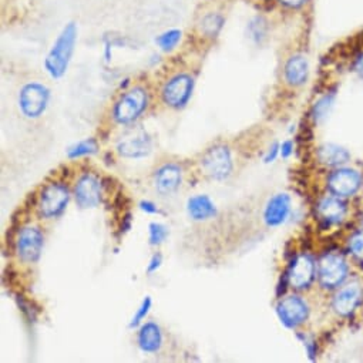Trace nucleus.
<instances>
[{"label": "nucleus", "instance_id": "nucleus-1", "mask_svg": "<svg viewBox=\"0 0 363 363\" xmlns=\"http://www.w3.org/2000/svg\"><path fill=\"white\" fill-rule=\"evenodd\" d=\"M151 93L144 84L124 89L111 106V120L118 125L134 124L150 107Z\"/></svg>", "mask_w": 363, "mask_h": 363}, {"label": "nucleus", "instance_id": "nucleus-2", "mask_svg": "<svg viewBox=\"0 0 363 363\" xmlns=\"http://www.w3.org/2000/svg\"><path fill=\"white\" fill-rule=\"evenodd\" d=\"M77 35L79 30L76 23L70 22L62 29L60 35L55 40L52 49L45 59V70L52 79L59 80L66 74L74 55Z\"/></svg>", "mask_w": 363, "mask_h": 363}, {"label": "nucleus", "instance_id": "nucleus-3", "mask_svg": "<svg viewBox=\"0 0 363 363\" xmlns=\"http://www.w3.org/2000/svg\"><path fill=\"white\" fill-rule=\"evenodd\" d=\"M350 264L347 255L329 250L323 252L316 261V281L325 292H335L349 281Z\"/></svg>", "mask_w": 363, "mask_h": 363}, {"label": "nucleus", "instance_id": "nucleus-4", "mask_svg": "<svg viewBox=\"0 0 363 363\" xmlns=\"http://www.w3.org/2000/svg\"><path fill=\"white\" fill-rule=\"evenodd\" d=\"M196 79L189 72H177L162 83L160 89L161 101L172 110H183L191 100Z\"/></svg>", "mask_w": 363, "mask_h": 363}, {"label": "nucleus", "instance_id": "nucleus-5", "mask_svg": "<svg viewBox=\"0 0 363 363\" xmlns=\"http://www.w3.org/2000/svg\"><path fill=\"white\" fill-rule=\"evenodd\" d=\"M325 187L328 194L343 200L353 199L363 190V172L359 168L347 164L332 168V171L326 175Z\"/></svg>", "mask_w": 363, "mask_h": 363}, {"label": "nucleus", "instance_id": "nucleus-6", "mask_svg": "<svg viewBox=\"0 0 363 363\" xmlns=\"http://www.w3.org/2000/svg\"><path fill=\"white\" fill-rule=\"evenodd\" d=\"M200 167L206 177L213 181H225L234 171V160L231 148L224 143H217L208 147L201 158Z\"/></svg>", "mask_w": 363, "mask_h": 363}, {"label": "nucleus", "instance_id": "nucleus-7", "mask_svg": "<svg viewBox=\"0 0 363 363\" xmlns=\"http://www.w3.org/2000/svg\"><path fill=\"white\" fill-rule=\"evenodd\" d=\"M50 89L40 82H28L21 87L18 104L21 113L29 120L40 118L50 103Z\"/></svg>", "mask_w": 363, "mask_h": 363}, {"label": "nucleus", "instance_id": "nucleus-8", "mask_svg": "<svg viewBox=\"0 0 363 363\" xmlns=\"http://www.w3.org/2000/svg\"><path fill=\"white\" fill-rule=\"evenodd\" d=\"M363 305V282L350 279L335 291L330 308L340 319H352Z\"/></svg>", "mask_w": 363, "mask_h": 363}, {"label": "nucleus", "instance_id": "nucleus-9", "mask_svg": "<svg viewBox=\"0 0 363 363\" xmlns=\"http://www.w3.org/2000/svg\"><path fill=\"white\" fill-rule=\"evenodd\" d=\"M70 197V190L66 184L57 183V181L46 184L38 199L36 207L39 216L45 220H53L60 217L66 211Z\"/></svg>", "mask_w": 363, "mask_h": 363}, {"label": "nucleus", "instance_id": "nucleus-10", "mask_svg": "<svg viewBox=\"0 0 363 363\" xmlns=\"http://www.w3.org/2000/svg\"><path fill=\"white\" fill-rule=\"evenodd\" d=\"M279 322L291 330H296L305 325L311 316V306L305 298L296 294L284 295L275 306Z\"/></svg>", "mask_w": 363, "mask_h": 363}, {"label": "nucleus", "instance_id": "nucleus-11", "mask_svg": "<svg viewBox=\"0 0 363 363\" xmlns=\"http://www.w3.org/2000/svg\"><path fill=\"white\" fill-rule=\"evenodd\" d=\"M347 200L328 194L322 196L315 204V218L322 230H330L340 227L349 217Z\"/></svg>", "mask_w": 363, "mask_h": 363}, {"label": "nucleus", "instance_id": "nucleus-12", "mask_svg": "<svg viewBox=\"0 0 363 363\" xmlns=\"http://www.w3.org/2000/svg\"><path fill=\"white\" fill-rule=\"evenodd\" d=\"M285 274L294 291H308L316 281V259L309 252L296 254L289 261Z\"/></svg>", "mask_w": 363, "mask_h": 363}, {"label": "nucleus", "instance_id": "nucleus-13", "mask_svg": "<svg viewBox=\"0 0 363 363\" xmlns=\"http://www.w3.org/2000/svg\"><path fill=\"white\" fill-rule=\"evenodd\" d=\"M116 151L120 157L127 160L145 158L152 151V138L147 130L133 127L118 138L116 143Z\"/></svg>", "mask_w": 363, "mask_h": 363}, {"label": "nucleus", "instance_id": "nucleus-14", "mask_svg": "<svg viewBox=\"0 0 363 363\" xmlns=\"http://www.w3.org/2000/svg\"><path fill=\"white\" fill-rule=\"evenodd\" d=\"M45 248V235L39 227L26 225L21 228L15 241L18 258L25 264H36Z\"/></svg>", "mask_w": 363, "mask_h": 363}, {"label": "nucleus", "instance_id": "nucleus-15", "mask_svg": "<svg viewBox=\"0 0 363 363\" xmlns=\"http://www.w3.org/2000/svg\"><path fill=\"white\" fill-rule=\"evenodd\" d=\"M73 196L76 204L83 210L99 207L103 200L101 181L91 172L82 174L74 184Z\"/></svg>", "mask_w": 363, "mask_h": 363}, {"label": "nucleus", "instance_id": "nucleus-16", "mask_svg": "<svg viewBox=\"0 0 363 363\" xmlns=\"http://www.w3.org/2000/svg\"><path fill=\"white\" fill-rule=\"evenodd\" d=\"M183 167L177 162H165L160 165L152 175V184L158 194L171 196L183 184Z\"/></svg>", "mask_w": 363, "mask_h": 363}, {"label": "nucleus", "instance_id": "nucleus-17", "mask_svg": "<svg viewBox=\"0 0 363 363\" xmlns=\"http://www.w3.org/2000/svg\"><path fill=\"white\" fill-rule=\"evenodd\" d=\"M292 213V199L288 193H278L272 196L264 208V223L269 228H277L285 224Z\"/></svg>", "mask_w": 363, "mask_h": 363}, {"label": "nucleus", "instance_id": "nucleus-18", "mask_svg": "<svg viewBox=\"0 0 363 363\" xmlns=\"http://www.w3.org/2000/svg\"><path fill=\"white\" fill-rule=\"evenodd\" d=\"M282 77L291 89L302 87L309 77V60L302 53L291 55L282 69Z\"/></svg>", "mask_w": 363, "mask_h": 363}, {"label": "nucleus", "instance_id": "nucleus-19", "mask_svg": "<svg viewBox=\"0 0 363 363\" xmlns=\"http://www.w3.org/2000/svg\"><path fill=\"white\" fill-rule=\"evenodd\" d=\"M316 161L326 168H337L346 165L352 160L350 151L335 143H325L315 150Z\"/></svg>", "mask_w": 363, "mask_h": 363}, {"label": "nucleus", "instance_id": "nucleus-20", "mask_svg": "<svg viewBox=\"0 0 363 363\" xmlns=\"http://www.w3.org/2000/svg\"><path fill=\"white\" fill-rule=\"evenodd\" d=\"M164 342L162 330L158 323L152 320H147L141 323L137 332V345L141 352L144 353H157L160 352Z\"/></svg>", "mask_w": 363, "mask_h": 363}, {"label": "nucleus", "instance_id": "nucleus-21", "mask_svg": "<svg viewBox=\"0 0 363 363\" xmlns=\"http://www.w3.org/2000/svg\"><path fill=\"white\" fill-rule=\"evenodd\" d=\"M187 214L193 221L203 223V221H208V220L217 217L218 210H217V206L214 204V201L208 196L199 194V196L189 199Z\"/></svg>", "mask_w": 363, "mask_h": 363}, {"label": "nucleus", "instance_id": "nucleus-22", "mask_svg": "<svg viewBox=\"0 0 363 363\" xmlns=\"http://www.w3.org/2000/svg\"><path fill=\"white\" fill-rule=\"evenodd\" d=\"M335 100H336L335 89L326 91L318 100H315V103L312 104L311 111H309V118L313 125L322 124L329 117V114L335 106Z\"/></svg>", "mask_w": 363, "mask_h": 363}, {"label": "nucleus", "instance_id": "nucleus-23", "mask_svg": "<svg viewBox=\"0 0 363 363\" xmlns=\"http://www.w3.org/2000/svg\"><path fill=\"white\" fill-rule=\"evenodd\" d=\"M225 23L224 16L220 12H207L197 22V30L204 39H216L218 38L223 26Z\"/></svg>", "mask_w": 363, "mask_h": 363}, {"label": "nucleus", "instance_id": "nucleus-24", "mask_svg": "<svg viewBox=\"0 0 363 363\" xmlns=\"http://www.w3.org/2000/svg\"><path fill=\"white\" fill-rule=\"evenodd\" d=\"M345 254L350 257L352 262L363 268V230L360 227L349 234L345 245Z\"/></svg>", "mask_w": 363, "mask_h": 363}, {"label": "nucleus", "instance_id": "nucleus-25", "mask_svg": "<svg viewBox=\"0 0 363 363\" xmlns=\"http://www.w3.org/2000/svg\"><path fill=\"white\" fill-rule=\"evenodd\" d=\"M99 152V143L96 138H86L82 140L76 144H73L72 147L67 148L66 155L69 160H77V158H83V157H90Z\"/></svg>", "mask_w": 363, "mask_h": 363}, {"label": "nucleus", "instance_id": "nucleus-26", "mask_svg": "<svg viewBox=\"0 0 363 363\" xmlns=\"http://www.w3.org/2000/svg\"><path fill=\"white\" fill-rule=\"evenodd\" d=\"M181 38H183V32L178 30V29H171V30H167L164 33H161L157 39H155V45L165 53L168 52H172L177 45L179 43Z\"/></svg>", "mask_w": 363, "mask_h": 363}, {"label": "nucleus", "instance_id": "nucleus-27", "mask_svg": "<svg viewBox=\"0 0 363 363\" xmlns=\"http://www.w3.org/2000/svg\"><path fill=\"white\" fill-rule=\"evenodd\" d=\"M169 235L168 228L161 223H151L148 225V244L151 247L161 245Z\"/></svg>", "mask_w": 363, "mask_h": 363}, {"label": "nucleus", "instance_id": "nucleus-28", "mask_svg": "<svg viewBox=\"0 0 363 363\" xmlns=\"http://www.w3.org/2000/svg\"><path fill=\"white\" fill-rule=\"evenodd\" d=\"M152 306V299L151 296H144V299L141 301L138 309L135 311V313L133 315L130 323H128V328L130 329H135V328H140L141 323H144L147 315L150 313V309Z\"/></svg>", "mask_w": 363, "mask_h": 363}, {"label": "nucleus", "instance_id": "nucleus-29", "mask_svg": "<svg viewBox=\"0 0 363 363\" xmlns=\"http://www.w3.org/2000/svg\"><path fill=\"white\" fill-rule=\"evenodd\" d=\"M298 339H301V343L303 345V349H305V353L308 356V359L311 362H315L319 356V345L316 342V339L305 335V333H298L296 335Z\"/></svg>", "mask_w": 363, "mask_h": 363}, {"label": "nucleus", "instance_id": "nucleus-30", "mask_svg": "<svg viewBox=\"0 0 363 363\" xmlns=\"http://www.w3.org/2000/svg\"><path fill=\"white\" fill-rule=\"evenodd\" d=\"M265 25H267V23H265L262 19H259V18H257L254 22L250 23V33H251V38H252L258 45H261L262 40L267 38V26H265Z\"/></svg>", "mask_w": 363, "mask_h": 363}, {"label": "nucleus", "instance_id": "nucleus-31", "mask_svg": "<svg viewBox=\"0 0 363 363\" xmlns=\"http://www.w3.org/2000/svg\"><path fill=\"white\" fill-rule=\"evenodd\" d=\"M279 155H281V143L275 141V143L271 144V147L267 150V152H265V155H264V162H265V164H271V162H274Z\"/></svg>", "mask_w": 363, "mask_h": 363}, {"label": "nucleus", "instance_id": "nucleus-32", "mask_svg": "<svg viewBox=\"0 0 363 363\" xmlns=\"http://www.w3.org/2000/svg\"><path fill=\"white\" fill-rule=\"evenodd\" d=\"M352 70L360 77L363 79V49H360L352 60Z\"/></svg>", "mask_w": 363, "mask_h": 363}, {"label": "nucleus", "instance_id": "nucleus-33", "mask_svg": "<svg viewBox=\"0 0 363 363\" xmlns=\"http://www.w3.org/2000/svg\"><path fill=\"white\" fill-rule=\"evenodd\" d=\"M161 265H162V255H161L160 252H157V254H154V255L151 257V259H150V262H148L147 274L151 275V274L157 272V271L161 268Z\"/></svg>", "mask_w": 363, "mask_h": 363}, {"label": "nucleus", "instance_id": "nucleus-34", "mask_svg": "<svg viewBox=\"0 0 363 363\" xmlns=\"http://www.w3.org/2000/svg\"><path fill=\"white\" fill-rule=\"evenodd\" d=\"M294 151H295V143L292 140H285L281 143V157L284 160L291 158Z\"/></svg>", "mask_w": 363, "mask_h": 363}, {"label": "nucleus", "instance_id": "nucleus-35", "mask_svg": "<svg viewBox=\"0 0 363 363\" xmlns=\"http://www.w3.org/2000/svg\"><path fill=\"white\" fill-rule=\"evenodd\" d=\"M138 207H140V210H141L143 213L150 214V216H155V214H160V213H161L160 208H158L152 201H150V200H143V201H140Z\"/></svg>", "mask_w": 363, "mask_h": 363}, {"label": "nucleus", "instance_id": "nucleus-36", "mask_svg": "<svg viewBox=\"0 0 363 363\" xmlns=\"http://www.w3.org/2000/svg\"><path fill=\"white\" fill-rule=\"evenodd\" d=\"M278 2L288 9H301L308 4V0H278Z\"/></svg>", "mask_w": 363, "mask_h": 363}, {"label": "nucleus", "instance_id": "nucleus-37", "mask_svg": "<svg viewBox=\"0 0 363 363\" xmlns=\"http://www.w3.org/2000/svg\"><path fill=\"white\" fill-rule=\"evenodd\" d=\"M131 228V214H125L121 223V233H127Z\"/></svg>", "mask_w": 363, "mask_h": 363}, {"label": "nucleus", "instance_id": "nucleus-38", "mask_svg": "<svg viewBox=\"0 0 363 363\" xmlns=\"http://www.w3.org/2000/svg\"><path fill=\"white\" fill-rule=\"evenodd\" d=\"M359 227L363 230V211H362V214L359 217Z\"/></svg>", "mask_w": 363, "mask_h": 363}]
</instances>
